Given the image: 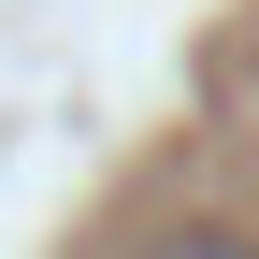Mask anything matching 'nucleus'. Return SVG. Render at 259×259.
Instances as JSON below:
<instances>
[{
  "label": "nucleus",
  "instance_id": "1",
  "mask_svg": "<svg viewBox=\"0 0 259 259\" xmlns=\"http://www.w3.org/2000/svg\"><path fill=\"white\" fill-rule=\"evenodd\" d=\"M144 259H259V245H245V231H231V216H173V231H158V245H144Z\"/></svg>",
  "mask_w": 259,
  "mask_h": 259
}]
</instances>
